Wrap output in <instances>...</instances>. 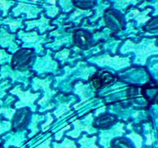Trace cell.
Instances as JSON below:
<instances>
[{
	"mask_svg": "<svg viewBox=\"0 0 158 148\" xmlns=\"http://www.w3.org/2000/svg\"><path fill=\"white\" fill-rule=\"evenodd\" d=\"M33 58L31 49H22L13 55L12 65L16 69H23L29 66Z\"/></svg>",
	"mask_w": 158,
	"mask_h": 148,
	"instance_id": "1",
	"label": "cell"
},
{
	"mask_svg": "<svg viewBox=\"0 0 158 148\" xmlns=\"http://www.w3.org/2000/svg\"><path fill=\"white\" fill-rule=\"evenodd\" d=\"M105 21L109 28L112 31H118L123 28V21L122 17L119 14L114 11H109L105 15Z\"/></svg>",
	"mask_w": 158,
	"mask_h": 148,
	"instance_id": "2",
	"label": "cell"
},
{
	"mask_svg": "<svg viewBox=\"0 0 158 148\" xmlns=\"http://www.w3.org/2000/svg\"><path fill=\"white\" fill-rule=\"evenodd\" d=\"M115 78L113 75H111L108 72H102L98 75L92 77L91 84L96 88H101L103 86H108L110 84L113 83Z\"/></svg>",
	"mask_w": 158,
	"mask_h": 148,
	"instance_id": "3",
	"label": "cell"
},
{
	"mask_svg": "<svg viewBox=\"0 0 158 148\" xmlns=\"http://www.w3.org/2000/svg\"><path fill=\"white\" fill-rule=\"evenodd\" d=\"M74 41L81 49H87L91 44V36L85 31H78L74 35Z\"/></svg>",
	"mask_w": 158,
	"mask_h": 148,
	"instance_id": "4",
	"label": "cell"
},
{
	"mask_svg": "<svg viewBox=\"0 0 158 148\" xmlns=\"http://www.w3.org/2000/svg\"><path fill=\"white\" fill-rule=\"evenodd\" d=\"M28 118H29V110L27 109H22L18 111L13 118V122H12L13 128L17 130L23 128L25 124L28 122Z\"/></svg>",
	"mask_w": 158,
	"mask_h": 148,
	"instance_id": "5",
	"label": "cell"
},
{
	"mask_svg": "<svg viewBox=\"0 0 158 148\" xmlns=\"http://www.w3.org/2000/svg\"><path fill=\"white\" fill-rule=\"evenodd\" d=\"M115 120L114 116L111 115H104L97 118V120L95 123V126L100 128H108L110 125H112Z\"/></svg>",
	"mask_w": 158,
	"mask_h": 148,
	"instance_id": "6",
	"label": "cell"
},
{
	"mask_svg": "<svg viewBox=\"0 0 158 148\" xmlns=\"http://www.w3.org/2000/svg\"><path fill=\"white\" fill-rule=\"evenodd\" d=\"M114 148H133L125 139H117L113 142Z\"/></svg>",
	"mask_w": 158,
	"mask_h": 148,
	"instance_id": "7",
	"label": "cell"
},
{
	"mask_svg": "<svg viewBox=\"0 0 158 148\" xmlns=\"http://www.w3.org/2000/svg\"><path fill=\"white\" fill-rule=\"evenodd\" d=\"M73 3L80 7H91L94 5V2L91 1H78V2H73Z\"/></svg>",
	"mask_w": 158,
	"mask_h": 148,
	"instance_id": "8",
	"label": "cell"
},
{
	"mask_svg": "<svg viewBox=\"0 0 158 148\" xmlns=\"http://www.w3.org/2000/svg\"><path fill=\"white\" fill-rule=\"evenodd\" d=\"M10 127V123L7 122H0V134L5 130H7Z\"/></svg>",
	"mask_w": 158,
	"mask_h": 148,
	"instance_id": "9",
	"label": "cell"
},
{
	"mask_svg": "<svg viewBox=\"0 0 158 148\" xmlns=\"http://www.w3.org/2000/svg\"><path fill=\"white\" fill-rule=\"evenodd\" d=\"M8 4H11V2H2V1H0V9L3 10L5 12H7V9H8Z\"/></svg>",
	"mask_w": 158,
	"mask_h": 148,
	"instance_id": "10",
	"label": "cell"
},
{
	"mask_svg": "<svg viewBox=\"0 0 158 148\" xmlns=\"http://www.w3.org/2000/svg\"><path fill=\"white\" fill-rule=\"evenodd\" d=\"M7 57V54H5L4 51L2 50H0V64H2L5 61V58Z\"/></svg>",
	"mask_w": 158,
	"mask_h": 148,
	"instance_id": "11",
	"label": "cell"
}]
</instances>
